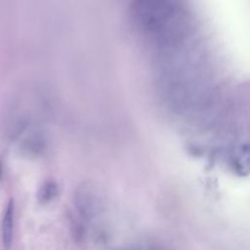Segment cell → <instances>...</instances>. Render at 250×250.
I'll list each match as a JSON object with an SVG mask.
<instances>
[{
    "label": "cell",
    "mask_w": 250,
    "mask_h": 250,
    "mask_svg": "<svg viewBox=\"0 0 250 250\" xmlns=\"http://www.w3.org/2000/svg\"><path fill=\"white\" fill-rule=\"evenodd\" d=\"M232 165L238 175L245 176L250 173V145H243L236 150Z\"/></svg>",
    "instance_id": "cell-2"
},
{
    "label": "cell",
    "mask_w": 250,
    "mask_h": 250,
    "mask_svg": "<svg viewBox=\"0 0 250 250\" xmlns=\"http://www.w3.org/2000/svg\"><path fill=\"white\" fill-rule=\"evenodd\" d=\"M59 194V186L56 182L46 181L37 192V199L41 204H47L55 199Z\"/></svg>",
    "instance_id": "cell-3"
},
{
    "label": "cell",
    "mask_w": 250,
    "mask_h": 250,
    "mask_svg": "<svg viewBox=\"0 0 250 250\" xmlns=\"http://www.w3.org/2000/svg\"><path fill=\"white\" fill-rule=\"evenodd\" d=\"M14 214L15 204L14 198L10 197L5 209V213L2 221V243L5 250H9L13 241V229H14Z\"/></svg>",
    "instance_id": "cell-1"
}]
</instances>
